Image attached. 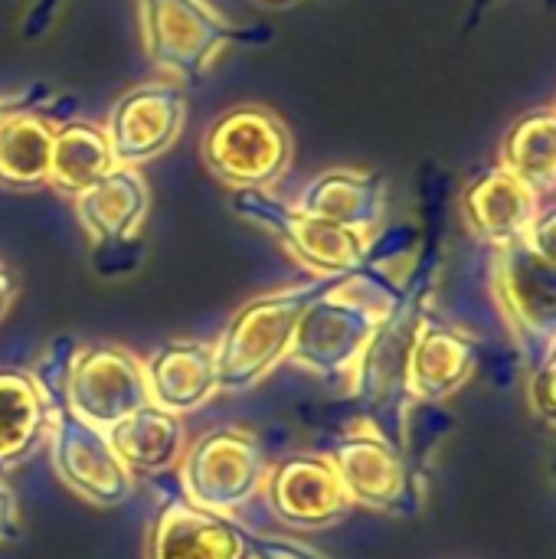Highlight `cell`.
<instances>
[{"label": "cell", "mask_w": 556, "mask_h": 559, "mask_svg": "<svg viewBox=\"0 0 556 559\" xmlns=\"http://www.w3.org/2000/svg\"><path fill=\"white\" fill-rule=\"evenodd\" d=\"M265 488L275 518H282L295 531L331 527L354 508L328 455L282 459L272 475H265Z\"/></svg>", "instance_id": "9c48e42d"}, {"label": "cell", "mask_w": 556, "mask_h": 559, "mask_svg": "<svg viewBox=\"0 0 556 559\" xmlns=\"http://www.w3.org/2000/svg\"><path fill=\"white\" fill-rule=\"evenodd\" d=\"M478 360V341L469 337L465 331L442 324L429 314H423L413 347H410V364H406V390L410 400L416 403H439L452 396L475 370Z\"/></svg>", "instance_id": "5bb4252c"}, {"label": "cell", "mask_w": 556, "mask_h": 559, "mask_svg": "<svg viewBox=\"0 0 556 559\" xmlns=\"http://www.w3.org/2000/svg\"><path fill=\"white\" fill-rule=\"evenodd\" d=\"M13 298H16V278L0 265V321L7 318V311H10V305H13Z\"/></svg>", "instance_id": "f546056e"}, {"label": "cell", "mask_w": 556, "mask_h": 559, "mask_svg": "<svg viewBox=\"0 0 556 559\" xmlns=\"http://www.w3.org/2000/svg\"><path fill=\"white\" fill-rule=\"evenodd\" d=\"M344 495L367 511H403L413 495V478L403 452L377 432H357L344 439L331 455Z\"/></svg>", "instance_id": "8fae6325"}, {"label": "cell", "mask_w": 556, "mask_h": 559, "mask_svg": "<svg viewBox=\"0 0 556 559\" xmlns=\"http://www.w3.org/2000/svg\"><path fill=\"white\" fill-rule=\"evenodd\" d=\"M541 206V197L501 164L478 170L462 190V216L469 229L498 249L521 242Z\"/></svg>", "instance_id": "7c38bea8"}, {"label": "cell", "mask_w": 556, "mask_h": 559, "mask_svg": "<svg viewBox=\"0 0 556 559\" xmlns=\"http://www.w3.org/2000/svg\"><path fill=\"white\" fill-rule=\"evenodd\" d=\"M338 275L311 278L242 305L226 324L223 337L213 344L216 357V390L242 393L262 383L282 360H288L298 321L305 308L334 285Z\"/></svg>", "instance_id": "6da1fadb"}, {"label": "cell", "mask_w": 556, "mask_h": 559, "mask_svg": "<svg viewBox=\"0 0 556 559\" xmlns=\"http://www.w3.org/2000/svg\"><path fill=\"white\" fill-rule=\"evenodd\" d=\"M56 7H59V0H36V7H33L29 16H26V36H39V33L49 26Z\"/></svg>", "instance_id": "f1b7e54d"}, {"label": "cell", "mask_w": 556, "mask_h": 559, "mask_svg": "<svg viewBox=\"0 0 556 559\" xmlns=\"http://www.w3.org/2000/svg\"><path fill=\"white\" fill-rule=\"evenodd\" d=\"M265 455L249 432L213 429L206 432L184 462V488L190 504L213 514L246 508L265 485Z\"/></svg>", "instance_id": "5b68a950"}, {"label": "cell", "mask_w": 556, "mask_h": 559, "mask_svg": "<svg viewBox=\"0 0 556 559\" xmlns=\"http://www.w3.org/2000/svg\"><path fill=\"white\" fill-rule=\"evenodd\" d=\"M151 190L138 167H111L98 183L75 197V213L92 239V249H115L138 242V229L147 216Z\"/></svg>", "instance_id": "9a60e30c"}, {"label": "cell", "mask_w": 556, "mask_h": 559, "mask_svg": "<svg viewBox=\"0 0 556 559\" xmlns=\"http://www.w3.org/2000/svg\"><path fill=\"white\" fill-rule=\"evenodd\" d=\"M233 210L272 233L305 269H311L318 278L324 275H344L364 262L367 236L341 229L328 219H318L311 213H301L298 206L272 197L269 190H236Z\"/></svg>", "instance_id": "277c9868"}, {"label": "cell", "mask_w": 556, "mask_h": 559, "mask_svg": "<svg viewBox=\"0 0 556 559\" xmlns=\"http://www.w3.org/2000/svg\"><path fill=\"white\" fill-rule=\"evenodd\" d=\"M115 164L105 124L69 121L52 131V157H49V187L59 193L79 197L92 183H98Z\"/></svg>", "instance_id": "d6986e66"}, {"label": "cell", "mask_w": 556, "mask_h": 559, "mask_svg": "<svg viewBox=\"0 0 556 559\" xmlns=\"http://www.w3.org/2000/svg\"><path fill=\"white\" fill-rule=\"evenodd\" d=\"M147 400L174 416L200 409L216 393V357L213 344L170 341L157 347L144 364Z\"/></svg>", "instance_id": "e0dca14e"}, {"label": "cell", "mask_w": 556, "mask_h": 559, "mask_svg": "<svg viewBox=\"0 0 556 559\" xmlns=\"http://www.w3.org/2000/svg\"><path fill=\"white\" fill-rule=\"evenodd\" d=\"M75 354H79V347H75L69 337H59V341L49 344V350H46V357L39 360L36 373H29L33 383L39 386V393H43L49 413L66 406V380H69V370H72V364H75Z\"/></svg>", "instance_id": "603a6c76"}, {"label": "cell", "mask_w": 556, "mask_h": 559, "mask_svg": "<svg viewBox=\"0 0 556 559\" xmlns=\"http://www.w3.org/2000/svg\"><path fill=\"white\" fill-rule=\"evenodd\" d=\"M147 559H249L246 531L226 514L170 501L154 518Z\"/></svg>", "instance_id": "4fadbf2b"}, {"label": "cell", "mask_w": 556, "mask_h": 559, "mask_svg": "<svg viewBox=\"0 0 556 559\" xmlns=\"http://www.w3.org/2000/svg\"><path fill=\"white\" fill-rule=\"evenodd\" d=\"M13 537H16V498L0 481V544H7Z\"/></svg>", "instance_id": "83f0119b"}, {"label": "cell", "mask_w": 556, "mask_h": 559, "mask_svg": "<svg viewBox=\"0 0 556 559\" xmlns=\"http://www.w3.org/2000/svg\"><path fill=\"white\" fill-rule=\"evenodd\" d=\"M108 442L131 475H157L180 459L184 423L180 416L147 403L118 426H111Z\"/></svg>", "instance_id": "ac0fdd59"}, {"label": "cell", "mask_w": 556, "mask_h": 559, "mask_svg": "<svg viewBox=\"0 0 556 559\" xmlns=\"http://www.w3.org/2000/svg\"><path fill=\"white\" fill-rule=\"evenodd\" d=\"M495 288L514 334L531 344L544 341V347H554L556 262L541 259L524 242L505 246L498 252Z\"/></svg>", "instance_id": "30bf717a"}, {"label": "cell", "mask_w": 556, "mask_h": 559, "mask_svg": "<svg viewBox=\"0 0 556 559\" xmlns=\"http://www.w3.org/2000/svg\"><path fill=\"white\" fill-rule=\"evenodd\" d=\"M269 3H292V0H269Z\"/></svg>", "instance_id": "4dcf8cb0"}, {"label": "cell", "mask_w": 556, "mask_h": 559, "mask_svg": "<svg viewBox=\"0 0 556 559\" xmlns=\"http://www.w3.org/2000/svg\"><path fill=\"white\" fill-rule=\"evenodd\" d=\"M141 39L161 72L203 79L229 43H269L275 29L236 26L206 0H141Z\"/></svg>", "instance_id": "7a4b0ae2"}, {"label": "cell", "mask_w": 556, "mask_h": 559, "mask_svg": "<svg viewBox=\"0 0 556 559\" xmlns=\"http://www.w3.org/2000/svg\"><path fill=\"white\" fill-rule=\"evenodd\" d=\"M52 459L62 481L98 508H118L131 495V472L115 455L108 432L82 423L72 409H52Z\"/></svg>", "instance_id": "ba28073f"}, {"label": "cell", "mask_w": 556, "mask_h": 559, "mask_svg": "<svg viewBox=\"0 0 556 559\" xmlns=\"http://www.w3.org/2000/svg\"><path fill=\"white\" fill-rule=\"evenodd\" d=\"M246 550H249V559H324L308 544H298L288 537H262L249 531H246Z\"/></svg>", "instance_id": "d4e9b609"}, {"label": "cell", "mask_w": 556, "mask_h": 559, "mask_svg": "<svg viewBox=\"0 0 556 559\" xmlns=\"http://www.w3.org/2000/svg\"><path fill=\"white\" fill-rule=\"evenodd\" d=\"M187 121V95L177 82L157 79L128 88L105 124L118 167H141L174 147Z\"/></svg>", "instance_id": "52a82bcc"}, {"label": "cell", "mask_w": 556, "mask_h": 559, "mask_svg": "<svg viewBox=\"0 0 556 559\" xmlns=\"http://www.w3.org/2000/svg\"><path fill=\"white\" fill-rule=\"evenodd\" d=\"M52 124L36 108L16 111L0 124V183L13 190H36L49 183Z\"/></svg>", "instance_id": "44dd1931"}, {"label": "cell", "mask_w": 556, "mask_h": 559, "mask_svg": "<svg viewBox=\"0 0 556 559\" xmlns=\"http://www.w3.org/2000/svg\"><path fill=\"white\" fill-rule=\"evenodd\" d=\"M49 426V406L29 373L0 370V465L26 459Z\"/></svg>", "instance_id": "7402d4cb"}, {"label": "cell", "mask_w": 556, "mask_h": 559, "mask_svg": "<svg viewBox=\"0 0 556 559\" xmlns=\"http://www.w3.org/2000/svg\"><path fill=\"white\" fill-rule=\"evenodd\" d=\"M531 409L537 419H544L547 429H554L556 416V377H554V350L534 364L531 373Z\"/></svg>", "instance_id": "cb8c5ba5"}, {"label": "cell", "mask_w": 556, "mask_h": 559, "mask_svg": "<svg viewBox=\"0 0 556 559\" xmlns=\"http://www.w3.org/2000/svg\"><path fill=\"white\" fill-rule=\"evenodd\" d=\"M501 167L528 183L537 197H551L556 187V111L541 105L521 115L501 141Z\"/></svg>", "instance_id": "ffe728a7"}, {"label": "cell", "mask_w": 556, "mask_h": 559, "mask_svg": "<svg viewBox=\"0 0 556 559\" xmlns=\"http://www.w3.org/2000/svg\"><path fill=\"white\" fill-rule=\"evenodd\" d=\"M43 95H46V85H26V88H20V92H13V95H0V124H3L10 115H16V111L36 108Z\"/></svg>", "instance_id": "4316f807"}, {"label": "cell", "mask_w": 556, "mask_h": 559, "mask_svg": "<svg viewBox=\"0 0 556 559\" xmlns=\"http://www.w3.org/2000/svg\"><path fill=\"white\" fill-rule=\"evenodd\" d=\"M147 403L144 364L125 347L98 344L75 354L66 380V409H72L82 423L108 432Z\"/></svg>", "instance_id": "8992f818"}, {"label": "cell", "mask_w": 556, "mask_h": 559, "mask_svg": "<svg viewBox=\"0 0 556 559\" xmlns=\"http://www.w3.org/2000/svg\"><path fill=\"white\" fill-rule=\"evenodd\" d=\"M295 206L301 213H311L318 219H328L341 229L370 239L387 210V180L380 174H364L347 167L324 170L301 190Z\"/></svg>", "instance_id": "2e32d148"}, {"label": "cell", "mask_w": 556, "mask_h": 559, "mask_svg": "<svg viewBox=\"0 0 556 559\" xmlns=\"http://www.w3.org/2000/svg\"><path fill=\"white\" fill-rule=\"evenodd\" d=\"M556 213H554V203H544L541 206V213L534 216V223H531V229H528V236L521 239L528 249H534L541 259H547V262H556Z\"/></svg>", "instance_id": "484cf974"}, {"label": "cell", "mask_w": 556, "mask_h": 559, "mask_svg": "<svg viewBox=\"0 0 556 559\" xmlns=\"http://www.w3.org/2000/svg\"><path fill=\"white\" fill-rule=\"evenodd\" d=\"M203 164L233 190H269L295 157L288 124L265 105H236L210 121L200 141Z\"/></svg>", "instance_id": "3957f363"}]
</instances>
